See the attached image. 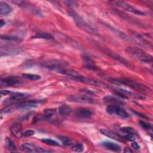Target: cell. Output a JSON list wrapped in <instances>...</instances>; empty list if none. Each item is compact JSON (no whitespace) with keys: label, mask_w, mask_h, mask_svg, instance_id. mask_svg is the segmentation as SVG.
<instances>
[{"label":"cell","mask_w":153,"mask_h":153,"mask_svg":"<svg viewBox=\"0 0 153 153\" xmlns=\"http://www.w3.org/2000/svg\"><path fill=\"white\" fill-rule=\"evenodd\" d=\"M11 133L16 138H20L23 136L22 126L20 123H15L10 128Z\"/></svg>","instance_id":"16"},{"label":"cell","mask_w":153,"mask_h":153,"mask_svg":"<svg viewBox=\"0 0 153 153\" xmlns=\"http://www.w3.org/2000/svg\"><path fill=\"white\" fill-rule=\"evenodd\" d=\"M21 147L22 149L26 152H49L53 151L44 149L31 143H23Z\"/></svg>","instance_id":"8"},{"label":"cell","mask_w":153,"mask_h":153,"mask_svg":"<svg viewBox=\"0 0 153 153\" xmlns=\"http://www.w3.org/2000/svg\"><path fill=\"white\" fill-rule=\"evenodd\" d=\"M5 145L8 149L11 151H16V145H14V142L10 138V137H6L5 140Z\"/></svg>","instance_id":"23"},{"label":"cell","mask_w":153,"mask_h":153,"mask_svg":"<svg viewBox=\"0 0 153 153\" xmlns=\"http://www.w3.org/2000/svg\"><path fill=\"white\" fill-rule=\"evenodd\" d=\"M57 137L63 146H69L72 143L71 139L68 137L60 136H58Z\"/></svg>","instance_id":"25"},{"label":"cell","mask_w":153,"mask_h":153,"mask_svg":"<svg viewBox=\"0 0 153 153\" xmlns=\"http://www.w3.org/2000/svg\"><path fill=\"white\" fill-rule=\"evenodd\" d=\"M100 49H101V50H102V51H103L105 54H107L108 56H109L110 57H112V59H115V60H118V62H120V63H123V65H126V66H130V65L128 64L127 62L124 59H123L122 57L120 56L119 55L117 54L116 53H115L111 51V50H108V49H107V48H106L100 47Z\"/></svg>","instance_id":"15"},{"label":"cell","mask_w":153,"mask_h":153,"mask_svg":"<svg viewBox=\"0 0 153 153\" xmlns=\"http://www.w3.org/2000/svg\"><path fill=\"white\" fill-rule=\"evenodd\" d=\"M1 39H4L5 41H20V39L18 37H16V36H11V35H1Z\"/></svg>","instance_id":"30"},{"label":"cell","mask_w":153,"mask_h":153,"mask_svg":"<svg viewBox=\"0 0 153 153\" xmlns=\"http://www.w3.org/2000/svg\"><path fill=\"white\" fill-rule=\"evenodd\" d=\"M74 115L78 118H87L93 115V111L87 108H79L75 110Z\"/></svg>","instance_id":"13"},{"label":"cell","mask_w":153,"mask_h":153,"mask_svg":"<svg viewBox=\"0 0 153 153\" xmlns=\"http://www.w3.org/2000/svg\"><path fill=\"white\" fill-rule=\"evenodd\" d=\"M71 79L72 80H74L75 81L79 82H82L84 84H90V85H96V86H99V87L105 86V85L104 83H103L100 81L84 76L82 75H80L78 76L71 78Z\"/></svg>","instance_id":"9"},{"label":"cell","mask_w":153,"mask_h":153,"mask_svg":"<svg viewBox=\"0 0 153 153\" xmlns=\"http://www.w3.org/2000/svg\"><path fill=\"white\" fill-rule=\"evenodd\" d=\"M72 150L76 152H82L84 151V146L81 143H76L72 146Z\"/></svg>","instance_id":"28"},{"label":"cell","mask_w":153,"mask_h":153,"mask_svg":"<svg viewBox=\"0 0 153 153\" xmlns=\"http://www.w3.org/2000/svg\"><path fill=\"white\" fill-rule=\"evenodd\" d=\"M42 101L40 100H34L26 102H23L19 103L16 105V109H27L33 108H35L38 106V104L41 103Z\"/></svg>","instance_id":"14"},{"label":"cell","mask_w":153,"mask_h":153,"mask_svg":"<svg viewBox=\"0 0 153 153\" xmlns=\"http://www.w3.org/2000/svg\"><path fill=\"white\" fill-rule=\"evenodd\" d=\"M71 111V108L67 105H62L59 108V113L62 117L68 116Z\"/></svg>","instance_id":"21"},{"label":"cell","mask_w":153,"mask_h":153,"mask_svg":"<svg viewBox=\"0 0 153 153\" xmlns=\"http://www.w3.org/2000/svg\"><path fill=\"white\" fill-rule=\"evenodd\" d=\"M5 24V21H4L3 20H1V22H0V27H2Z\"/></svg>","instance_id":"38"},{"label":"cell","mask_w":153,"mask_h":153,"mask_svg":"<svg viewBox=\"0 0 153 153\" xmlns=\"http://www.w3.org/2000/svg\"><path fill=\"white\" fill-rule=\"evenodd\" d=\"M106 112L109 115L116 116L123 119H127L130 117L129 114L124 109L118 105H109L106 107Z\"/></svg>","instance_id":"5"},{"label":"cell","mask_w":153,"mask_h":153,"mask_svg":"<svg viewBox=\"0 0 153 153\" xmlns=\"http://www.w3.org/2000/svg\"><path fill=\"white\" fill-rule=\"evenodd\" d=\"M108 81L117 85H126L128 87H130L137 91H139L141 93H149L151 91V89L147 86L142 84L139 82H137L135 81L127 79V78H121V79H117V78H109Z\"/></svg>","instance_id":"1"},{"label":"cell","mask_w":153,"mask_h":153,"mask_svg":"<svg viewBox=\"0 0 153 153\" xmlns=\"http://www.w3.org/2000/svg\"><path fill=\"white\" fill-rule=\"evenodd\" d=\"M101 145L105 148L107 149L111 150L112 151L114 152H120L121 151V147L119 145L112 142H109V141H104L102 142L101 143Z\"/></svg>","instance_id":"19"},{"label":"cell","mask_w":153,"mask_h":153,"mask_svg":"<svg viewBox=\"0 0 153 153\" xmlns=\"http://www.w3.org/2000/svg\"><path fill=\"white\" fill-rule=\"evenodd\" d=\"M67 100L72 102L92 103L94 100L88 94H73L70 95L67 97Z\"/></svg>","instance_id":"7"},{"label":"cell","mask_w":153,"mask_h":153,"mask_svg":"<svg viewBox=\"0 0 153 153\" xmlns=\"http://www.w3.org/2000/svg\"><path fill=\"white\" fill-rule=\"evenodd\" d=\"M69 15L73 19L76 25L80 28L92 34H96L97 31L88 23H87L80 16L73 11H69Z\"/></svg>","instance_id":"4"},{"label":"cell","mask_w":153,"mask_h":153,"mask_svg":"<svg viewBox=\"0 0 153 153\" xmlns=\"http://www.w3.org/2000/svg\"><path fill=\"white\" fill-rule=\"evenodd\" d=\"M12 92L10 90H1V94L3 95V96H5V95H8V94H10Z\"/></svg>","instance_id":"35"},{"label":"cell","mask_w":153,"mask_h":153,"mask_svg":"<svg viewBox=\"0 0 153 153\" xmlns=\"http://www.w3.org/2000/svg\"><path fill=\"white\" fill-rule=\"evenodd\" d=\"M100 131L104 136H105L109 138H111L112 139L115 140L117 141L121 142L123 143H126L127 141L126 140V139L124 137V136H123L119 134H117L114 131H109V130H105V129H101L100 130Z\"/></svg>","instance_id":"12"},{"label":"cell","mask_w":153,"mask_h":153,"mask_svg":"<svg viewBox=\"0 0 153 153\" xmlns=\"http://www.w3.org/2000/svg\"><path fill=\"white\" fill-rule=\"evenodd\" d=\"M84 63H85V68H88L89 69H96V66L93 63V62L90 60V59L87 58V57H84Z\"/></svg>","instance_id":"27"},{"label":"cell","mask_w":153,"mask_h":153,"mask_svg":"<svg viewBox=\"0 0 153 153\" xmlns=\"http://www.w3.org/2000/svg\"><path fill=\"white\" fill-rule=\"evenodd\" d=\"M13 10V8L5 2H0V14L2 16H6L10 13Z\"/></svg>","instance_id":"20"},{"label":"cell","mask_w":153,"mask_h":153,"mask_svg":"<svg viewBox=\"0 0 153 153\" xmlns=\"http://www.w3.org/2000/svg\"><path fill=\"white\" fill-rule=\"evenodd\" d=\"M28 96V94L26 93H23L20 92H12L10 94V96L4 100V103L5 104L10 105V104H14L19 100H23L27 97Z\"/></svg>","instance_id":"10"},{"label":"cell","mask_w":153,"mask_h":153,"mask_svg":"<svg viewBox=\"0 0 153 153\" xmlns=\"http://www.w3.org/2000/svg\"><path fill=\"white\" fill-rule=\"evenodd\" d=\"M23 52V50L21 48H10V49H2L0 50L1 57L8 56H15L21 54Z\"/></svg>","instance_id":"18"},{"label":"cell","mask_w":153,"mask_h":153,"mask_svg":"<svg viewBox=\"0 0 153 153\" xmlns=\"http://www.w3.org/2000/svg\"><path fill=\"white\" fill-rule=\"evenodd\" d=\"M103 100L104 102H105L107 104L109 105H122L125 103L124 102L123 100H120V99L113 96H110V95H107L105 96L103 98Z\"/></svg>","instance_id":"17"},{"label":"cell","mask_w":153,"mask_h":153,"mask_svg":"<svg viewBox=\"0 0 153 153\" xmlns=\"http://www.w3.org/2000/svg\"><path fill=\"white\" fill-rule=\"evenodd\" d=\"M32 38H41L45 39H53V36L48 33L45 32H38L36 33Z\"/></svg>","instance_id":"22"},{"label":"cell","mask_w":153,"mask_h":153,"mask_svg":"<svg viewBox=\"0 0 153 153\" xmlns=\"http://www.w3.org/2000/svg\"><path fill=\"white\" fill-rule=\"evenodd\" d=\"M126 53L133 59L146 63L152 62V56L143 50L134 46H128L126 49Z\"/></svg>","instance_id":"2"},{"label":"cell","mask_w":153,"mask_h":153,"mask_svg":"<svg viewBox=\"0 0 153 153\" xmlns=\"http://www.w3.org/2000/svg\"><path fill=\"white\" fill-rule=\"evenodd\" d=\"M139 124L144 130H149L152 128V126H151V124L147 123H146L145 121H141V120L139 121Z\"/></svg>","instance_id":"31"},{"label":"cell","mask_w":153,"mask_h":153,"mask_svg":"<svg viewBox=\"0 0 153 153\" xmlns=\"http://www.w3.org/2000/svg\"><path fill=\"white\" fill-rule=\"evenodd\" d=\"M114 3H115V5L117 6L118 7H120V8H121L123 9L124 10L127 11L128 12L133 13V14H136V15L141 16H146V14L145 12L142 11L136 8L135 7L131 6V5H130L129 4H128L127 2H126L125 1H115Z\"/></svg>","instance_id":"6"},{"label":"cell","mask_w":153,"mask_h":153,"mask_svg":"<svg viewBox=\"0 0 153 153\" xmlns=\"http://www.w3.org/2000/svg\"><path fill=\"white\" fill-rule=\"evenodd\" d=\"M120 130H121L123 133H124L125 134H126V133H131V134H134V135H136V134H137L136 131L134 128H131V127H121V128H120Z\"/></svg>","instance_id":"29"},{"label":"cell","mask_w":153,"mask_h":153,"mask_svg":"<svg viewBox=\"0 0 153 153\" xmlns=\"http://www.w3.org/2000/svg\"><path fill=\"white\" fill-rule=\"evenodd\" d=\"M35 131L33 130H27L26 131H25L23 133V136H26V137H28V136H31L35 134Z\"/></svg>","instance_id":"34"},{"label":"cell","mask_w":153,"mask_h":153,"mask_svg":"<svg viewBox=\"0 0 153 153\" xmlns=\"http://www.w3.org/2000/svg\"><path fill=\"white\" fill-rule=\"evenodd\" d=\"M56 112V111L53 109H44V115L46 118H49L52 117Z\"/></svg>","instance_id":"32"},{"label":"cell","mask_w":153,"mask_h":153,"mask_svg":"<svg viewBox=\"0 0 153 153\" xmlns=\"http://www.w3.org/2000/svg\"><path fill=\"white\" fill-rule=\"evenodd\" d=\"M22 76L24 78H26L31 81H37V80H39L41 78V77L39 75L32 74H22Z\"/></svg>","instance_id":"24"},{"label":"cell","mask_w":153,"mask_h":153,"mask_svg":"<svg viewBox=\"0 0 153 153\" xmlns=\"http://www.w3.org/2000/svg\"><path fill=\"white\" fill-rule=\"evenodd\" d=\"M135 135L133 134H131V133H126L124 136V137L126 139V140H129V141H134L135 140Z\"/></svg>","instance_id":"33"},{"label":"cell","mask_w":153,"mask_h":153,"mask_svg":"<svg viewBox=\"0 0 153 153\" xmlns=\"http://www.w3.org/2000/svg\"><path fill=\"white\" fill-rule=\"evenodd\" d=\"M41 142H42L43 143L48 145H50V146H59L60 144L56 140L51 139H48V138H43L41 140Z\"/></svg>","instance_id":"26"},{"label":"cell","mask_w":153,"mask_h":153,"mask_svg":"<svg viewBox=\"0 0 153 153\" xmlns=\"http://www.w3.org/2000/svg\"><path fill=\"white\" fill-rule=\"evenodd\" d=\"M131 146H132L133 148L136 149H138L140 148V146L139 145V144H138L136 142H135L134 140L133 141V142L131 143Z\"/></svg>","instance_id":"36"},{"label":"cell","mask_w":153,"mask_h":153,"mask_svg":"<svg viewBox=\"0 0 153 153\" xmlns=\"http://www.w3.org/2000/svg\"><path fill=\"white\" fill-rule=\"evenodd\" d=\"M133 151L129 148H127L126 147L124 150V152H126V153H128V152H132Z\"/></svg>","instance_id":"37"},{"label":"cell","mask_w":153,"mask_h":153,"mask_svg":"<svg viewBox=\"0 0 153 153\" xmlns=\"http://www.w3.org/2000/svg\"><path fill=\"white\" fill-rule=\"evenodd\" d=\"M22 84V81L17 76H8L1 79V86L8 87Z\"/></svg>","instance_id":"11"},{"label":"cell","mask_w":153,"mask_h":153,"mask_svg":"<svg viewBox=\"0 0 153 153\" xmlns=\"http://www.w3.org/2000/svg\"><path fill=\"white\" fill-rule=\"evenodd\" d=\"M41 66L44 68L59 72L60 70L66 68L69 64L67 62L60 59H49L42 62Z\"/></svg>","instance_id":"3"}]
</instances>
